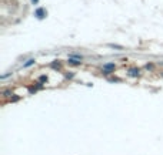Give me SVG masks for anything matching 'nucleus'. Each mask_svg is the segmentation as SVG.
<instances>
[{
	"mask_svg": "<svg viewBox=\"0 0 163 155\" xmlns=\"http://www.w3.org/2000/svg\"><path fill=\"white\" fill-rule=\"evenodd\" d=\"M3 95H4V97H10V95H12V91H10V90H4V91H3Z\"/></svg>",
	"mask_w": 163,
	"mask_h": 155,
	"instance_id": "nucleus-12",
	"label": "nucleus"
},
{
	"mask_svg": "<svg viewBox=\"0 0 163 155\" xmlns=\"http://www.w3.org/2000/svg\"><path fill=\"white\" fill-rule=\"evenodd\" d=\"M129 75L130 77H139L140 75V68H138V67H132V68H129Z\"/></svg>",
	"mask_w": 163,
	"mask_h": 155,
	"instance_id": "nucleus-3",
	"label": "nucleus"
},
{
	"mask_svg": "<svg viewBox=\"0 0 163 155\" xmlns=\"http://www.w3.org/2000/svg\"><path fill=\"white\" fill-rule=\"evenodd\" d=\"M102 73L105 74V75H110V74H112V71H107V70H103V68H102Z\"/></svg>",
	"mask_w": 163,
	"mask_h": 155,
	"instance_id": "nucleus-14",
	"label": "nucleus"
},
{
	"mask_svg": "<svg viewBox=\"0 0 163 155\" xmlns=\"http://www.w3.org/2000/svg\"><path fill=\"white\" fill-rule=\"evenodd\" d=\"M49 65H50V68H53V70H59V71L62 70V63L57 61V60H55L53 63H50Z\"/></svg>",
	"mask_w": 163,
	"mask_h": 155,
	"instance_id": "nucleus-4",
	"label": "nucleus"
},
{
	"mask_svg": "<svg viewBox=\"0 0 163 155\" xmlns=\"http://www.w3.org/2000/svg\"><path fill=\"white\" fill-rule=\"evenodd\" d=\"M36 91H37V88H36V87H29V93H36Z\"/></svg>",
	"mask_w": 163,
	"mask_h": 155,
	"instance_id": "nucleus-13",
	"label": "nucleus"
},
{
	"mask_svg": "<svg viewBox=\"0 0 163 155\" xmlns=\"http://www.w3.org/2000/svg\"><path fill=\"white\" fill-rule=\"evenodd\" d=\"M34 16L37 17L39 20H43L44 17L47 16V11H46V9L44 7H37L34 10Z\"/></svg>",
	"mask_w": 163,
	"mask_h": 155,
	"instance_id": "nucleus-1",
	"label": "nucleus"
},
{
	"mask_svg": "<svg viewBox=\"0 0 163 155\" xmlns=\"http://www.w3.org/2000/svg\"><path fill=\"white\" fill-rule=\"evenodd\" d=\"M32 1V4L33 6H36V4H39V0H30Z\"/></svg>",
	"mask_w": 163,
	"mask_h": 155,
	"instance_id": "nucleus-16",
	"label": "nucleus"
},
{
	"mask_svg": "<svg viewBox=\"0 0 163 155\" xmlns=\"http://www.w3.org/2000/svg\"><path fill=\"white\" fill-rule=\"evenodd\" d=\"M107 47H109V49H113V50H119V51L124 50V47L120 46V44H107Z\"/></svg>",
	"mask_w": 163,
	"mask_h": 155,
	"instance_id": "nucleus-7",
	"label": "nucleus"
},
{
	"mask_svg": "<svg viewBox=\"0 0 163 155\" xmlns=\"http://www.w3.org/2000/svg\"><path fill=\"white\" fill-rule=\"evenodd\" d=\"M34 64H36V60L34 58H29L26 63H23V68H29V67H32Z\"/></svg>",
	"mask_w": 163,
	"mask_h": 155,
	"instance_id": "nucleus-6",
	"label": "nucleus"
},
{
	"mask_svg": "<svg viewBox=\"0 0 163 155\" xmlns=\"http://www.w3.org/2000/svg\"><path fill=\"white\" fill-rule=\"evenodd\" d=\"M114 68H116V64H114V63H106V64H103V70H107V71H112V73H113Z\"/></svg>",
	"mask_w": 163,
	"mask_h": 155,
	"instance_id": "nucleus-5",
	"label": "nucleus"
},
{
	"mask_svg": "<svg viewBox=\"0 0 163 155\" xmlns=\"http://www.w3.org/2000/svg\"><path fill=\"white\" fill-rule=\"evenodd\" d=\"M19 98H20V97H13V98H10V103H16V101H19Z\"/></svg>",
	"mask_w": 163,
	"mask_h": 155,
	"instance_id": "nucleus-15",
	"label": "nucleus"
},
{
	"mask_svg": "<svg viewBox=\"0 0 163 155\" xmlns=\"http://www.w3.org/2000/svg\"><path fill=\"white\" fill-rule=\"evenodd\" d=\"M109 81H120L119 78H109Z\"/></svg>",
	"mask_w": 163,
	"mask_h": 155,
	"instance_id": "nucleus-17",
	"label": "nucleus"
},
{
	"mask_svg": "<svg viewBox=\"0 0 163 155\" xmlns=\"http://www.w3.org/2000/svg\"><path fill=\"white\" fill-rule=\"evenodd\" d=\"M145 68H146L147 71H153V70H155V64H153V63H147V64L145 65Z\"/></svg>",
	"mask_w": 163,
	"mask_h": 155,
	"instance_id": "nucleus-8",
	"label": "nucleus"
},
{
	"mask_svg": "<svg viewBox=\"0 0 163 155\" xmlns=\"http://www.w3.org/2000/svg\"><path fill=\"white\" fill-rule=\"evenodd\" d=\"M69 57H74V58H79V60H83V56H80V54H77V53H72Z\"/></svg>",
	"mask_w": 163,
	"mask_h": 155,
	"instance_id": "nucleus-9",
	"label": "nucleus"
},
{
	"mask_svg": "<svg viewBox=\"0 0 163 155\" xmlns=\"http://www.w3.org/2000/svg\"><path fill=\"white\" fill-rule=\"evenodd\" d=\"M39 81H40V83H46V81H47V75H44V74L40 75V77H39Z\"/></svg>",
	"mask_w": 163,
	"mask_h": 155,
	"instance_id": "nucleus-10",
	"label": "nucleus"
},
{
	"mask_svg": "<svg viewBox=\"0 0 163 155\" xmlns=\"http://www.w3.org/2000/svg\"><path fill=\"white\" fill-rule=\"evenodd\" d=\"M162 75H163V74H162Z\"/></svg>",
	"mask_w": 163,
	"mask_h": 155,
	"instance_id": "nucleus-18",
	"label": "nucleus"
},
{
	"mask_svg": "<svg viewBox=\"0 0 163 155\" xmlns=\"http://www.w3.org/2000/svg\"><path fill=\"white\" fill-rule=\"evenodd\" d=\"M82 60H79V58H74V57H69L67 58V64L69 65H82Z\"/></svg>",
	"mask_w": 163,
	"mask_h": 155,
	"instance_id": "nucleus-2",
	"label": "nucleus"
},
{
	"mask_svg": "<svg viewBox=\"0 0 163 155\" xmlns=\"http://www.w3.org/2000/svg\"><path fill=\"white\" fill-rule=\"evenodd\" d=\"M65 77H66V78H73V77H74V73H73V71H69V73L65 74Z\"/></svg>",
	"mask_w": 163,
	"mask_h": 155,
	"instance_id": "nucleus-11",
	"label": "nucleus"
}]
</instances>
